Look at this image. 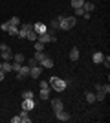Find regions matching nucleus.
I'll return each instance as SVG.
<instances>
[{
  "mask_svg": "<svg viewBox=\"0 0 110 123\" xmlns=\"http://www.w3.org/2000/svg\"><path fill=\"white\" fill-rule=\"evenodd\" d=\"M75 22H77V18H75V17H66V15H61V17H59V30L68 31V30H72L73 26H75Z\"/></svg>",
  "mask_w": 110,
  "mask_h": 123,
  "instance_id": "obj_1",
  "label": "nucleus"
},
{
  "mask_svg": "<svg viewBox=\"0 0 110 123\" xmlns=\"http://www.w3.org/2000/svg\"><path fill=\"white\" fill-rule=\"evenodd\" d=\"M68 86L66 85V81L64 79H61V77H50V88H53V90H57V92H63L64 88Z\"/></svg>",
  "mask_w": 110,
  "mask_h": 123,
  "instance_id": "obj_2",
  "label": "nucleus"
},
{
  "mask_svg": "<svg viewBox=\"0 0 110 123\" xmlns=\"http://www.w3.org/2000/svg\"><path fill=\"white\" fill-rule=\"evenodd\" d=\"M37 41H41L42 44H48V42H55V41H57V37H55V35H50V33L46 31V33H41V35L37 37Z\"/></svg>",
  "mask_w": 110,
  "mask_h": 123,
  "instance_id": "obj_3",
  "label": "nucleus"
},
{
  "mask_svg": "<svg viewBox=\"0 0 110 123\" xmlns=\"http://www.w3.org/2000/svg\"><path fill=\"white\" fill-rule=\"evenodd\" d=\"M28 75H29V66H28V64H20L18 72H17V79L22 81V79H26Z\"/></svg>",
  "mask_w": 110,
  "mask_h": 123,
  "instance_id": "obj_4",
  "label": "nucleus"
},
{
  "mask_svg": "<svg viewBox=\"0 0 110 123\" xmlns=\"http://www.w3.org/2000/svg\"><path fill=\"white\" fill-rule=\"evenodd\" d=\"M22 108H24V110H28V112H29V110H33V108H35V99H33V98L22 99Z\"/></svg>",
  "mask_w": 110,
  "mask_h": 123,
  "instance_id": "obj_5",
  "label": "nucleus"
},
{
  "mask_svg": "<svg viewBox=\"0 0 110 123\" xmlns=\"http://www.w3.org/2000/svg\"><path fill=\"white\" fill-rule=\"evenodd\" d=\"M31 28H33L31 24H22V26H20V30H18V35H17V37H18V39H26L28 31L31 30Z\"/></svg>",
  "mask_w": 110,
  "mask_h": 123,
  "instance_id": "obj_6",
  "label": "nucleus"
},
{
  "mask_svg": "<svg viewBox=\"0 0 110 123\" xmlns=\"http://www.w3.org/2000/svg\"><path fill=\"white\" fill-rule=\"evenodd\" d=\"M41 74H42V66H41V64H37V66H31V68H29V75H31L33 79H39V77H41Z\"/></svg>",
  "mask_w": 110,
  "mask_h": 123,
  "instance_id": "obj_7",
  "label": "nucleus"
},
{
  "mask_svg": "<svg viewBox=\"0 0 110 123\" xmlns=\"http://www.w3.org/2000/svg\"><path fill=\"white\" fill-rule=\"evenodd\" d=\"M55 118H57L59 121H70L72 116H70L68 112H64V110H59V112H55Z\"/></svg>",
  "mask_w": 110,
  "mask_h": 123,
  "instance_id": "obj_8",
  "label": "nucleus"
},
{
  "mask_svg": "<svg viewBox=\"0 0 110 123\" xmlns=\"http://www.w3.org/2000/svg\"><path fill=\"white\" fill-rule=\"evenodd\" d=\"M33 30L37 31V35H41V33H46L48 31V26L42 24V22H37V24H33Z\"/></svg>",
  "mask_w": 110,
  "mask_h": 123,
  "instance_id": "obj_9",
  "label": "nucleus"
},
{
  "mask_svg": "<svg viewBox=\"0 0 110 123\" xmlns=\"http://www.w3.org/2000/svg\"><path fill=\"white\" fill-rule=\"evenodd\" d=\"M52 107H53V112H59V110H64V105L61 99H53L52 101Z\"/></svg>",
  "mask_w": 110,
  "mask_h": 123,
  "instance_id": "obj_10",
  "label": "nucleus"
},
{
  "mask_svg": "<svg viewBox=\"0 0 110 123\" xmlns=\"http://www.w3.org/2000/svg\"><path fill=\"white\" fill-rule=\"evenodd\" d=\"M103 59H105V55H103V51H95L94 55H92V61H94L95 64H101V62H103Z\"/></svg>",
  "mask_w": 110,
  "mask_h": 123,
  "instance_id": "obj_11",
  "label": "nucleus"
},
{
  "mask_svg": "<svg viewBox=\"0 0 110 123\" xmlns=\"http://www.w3.org/2000/svg\"><path fill=\"white\" fill-rule=\"evenodd\" d=\"M83 9L86 11V13H92V11L95 9V6H94V2H90V0H84V4H83Z\"/></svg>",
  "mask_w": 110,
  "mask_h": 123,
  "instance_id": "obj_12",
  "label": "nucleus"
},
{
  "mask_svg": "<svg viewBox=\"0 0 110 123\" xmlns=\"http://www.w3.org/2000/svg\"><path fill=\"white\" fill-rule=\"evenodd\" d=\"M41 66H42V68H53V61L46 55V57H44V59L41 61Z\"/></svg>",
  "mask_w": 110,
  "mask_h": 123,
  "instance_id": "obj_13",
  "label": "nucleus"
},
{
  "mask_svg": "<svg viewBox=\"0 0 110 123\" xmlns=\"http://www.w3.org/2000/svg\"><path fill=\"white\" fill-rule=\"evenodd\" d=\"M2 51V59H4V61H11V59H13V51L9 50V48H7V50H0Z\"/></svg>",
  "mask_w": 110,
  "mask_h": 123,
  "instance_id": "obj_14",
  "label": "nucleus"
},
{
  "mask_svg": "<svg viewBox=\"0 0 110 123\" xmlns=\"http://www.w3.org/2000/svg\"><path fill=\"white\" fill-rule=\"evenodd\" d=\"M18 116H20V121H22V123H31V118L28 116V110H24V108H22V112L18 114Z\"/></svg>",
  "mask_w": 110,
  "mask_h": 123,
  "instance_id": "obj_15",
  "label": "nucleus"
},
{
  "mask_svg": "<svg viewBox=\"0 0 110 123\" xmlns=\"http://www.w3.org/2000/svg\"><path fill=\"white\" fill-rule=\"evenodd\" d=\"M77 59H79V50H77V46H73L70 50V61H77Z\"/></svg>",
  "mask_w": 110,
  "mask_h": 123,
  "instance_id": "obj_16",
  "label": "nucleus"
},
{
  "mask_svg": "<svg viewBox=\"0 0 110 123\" xmlns=\"http://www.w3.org/2000/svg\"><path fill=\"white\" fill-rule=\"evenodd\" d=\"M7 33L13 35V37H17V35H18V26H9V24H7Z\"/></svg>",
  "mask_w": 110,
  "mask_h": 123,
  "instance_id": "obj_17",
  "label": "nucleus"
},
{
  "mask_svg": "<svg viewBox=\"0 0 110 123\" xmlns=\"http://www.w3.org/2000/svg\"><path fill=\"white\" fill-rule=\"evenodd\" d=\"M37 37H39V35H37V31H35V30H33V28H31V30L28 31L26 39H29V41H33V42H35V41H37Z\"/></svg>",
  "mask_w": 110,
  "mask_h": 123,
  "instance_id": "obj_18",
  "label": "nucleus"
},
{
  "mask_svg": "<svg viewBox=\"0 0 110 123\" xmlns=\"http://www.w3.org/2000/svg\"><path fill=\"white\" fill-rule=\"evenodd\" d=\"M105 96H106V94L103 92L101 88H97V92H95V101H103V99H105Z\"/></svg>",
  "mask_w": 110,
  "mask_h": 123,
  "instance_id": "obj_19",
  "label": "nucleus"
},
{
  "mask_svg": "<svg viewBox=\"0 0 110 123\" xmlns=\"http://www.w3.org/2000/svg\"><path fill=\"white\" fill-rule=\"evenodd\" d=\"M2 70H4V72H13L11 62H9V61H2Z\"/></svg>",
  "mask_w": 110,
  "mask_h": 123,
  "instance_id": "obj_20",
  "label": "nucleus"
},
{
  "mask_svg": "<svg viewBox=\"0 0 110 123\" xmlns=\"http://www.w3.org/2000/svg\"><path fill=\"white\" fill-rule=\"evenodd\" d=\"M7 24L9 26H20V18L18 17H11L9 20H7Z\"/></svg>",
  "mask_w": 110,
  "mask_h": 123,
  "instance_id": "obj_21",
  "label": "nucleus"
},
{
  "mask_svg": "<svg viewBox=\"0 0 110 123\" xmlns=\"http://www.w3.org/2000/svg\"><path fill=\"white\" fill-rule=\"evenodd\" d=\"M13 61L22 64V62H24V55H22V53H13Z\"/></svg>",
  "mask_w": 110,
  "mask_h": 123,
  "instance_id": "obj_22",
  "label": "nucleus"
},
{
  "mask_svg": "<svg viewBox=\"0 0 110 123\" xmlns=\"http://www.w3.org/2000/svg\"><path fill=\"white\" fill-rule=\"evenodd\" d=\"M37 59V62H39V64H41V61L42 59H44V57H46V53H44V51H35V55H33Z\"/></svg>",
  "mask_w": 110,
  "mask_h": 123,
  "instance_id": "obj_23",
  "label": "nucleus"
},
{
  "mask_svg": "<svg viewBox=\"0 0 110 123\" xmlns=\"http://www.w3.org/2000/svg\"><path fill=\"white\" fill-rule=\"evenodd\" d=\"M84 0H72V7L73 9H77V7H83Z\"/></svg>",
  "mask_w": 110,
  "mask_h": 123,
  "instance_id": "obj_24",
  "label": "nucleus"
},
{
  "mask_svg": "<svg viewBox=\"0 0 110 123\" xmlns=\"http://www.w3.org/2000/svg\"><path fill=\"white\" fill-rule=\"evenodd\" d=\"M50 98V88H42L41 90V99H48Z\"/></svg>",
  "mask_w": 110,
  "mask_h": 123,
  "instance_id": "obj_25",
  "label": "nucleus"
},
{
  "mask_svg": "<svg viewBox=\"0 0 110 123\" xmlns=\"http://www.w3.org/2000/svg\"><path fill=\"white\" fill-rule=\"evenodd\" d=\"M86 101H88V103H95V94L86 92Z\"/></svg>",
  "mask_w": 110,
  "mask_h": 123,
  "instance_id": "obj_26",
  "label": "nucleus"
},
{
  "mask_svg": "<svg viewBox=\"0 0 110 123\" xmlns=\"http://www.w3.org/2000/svg\"><path fill=\"white\" fill-rule=\"evenodd\" d=\"M35 50L37 51H44V44L41 41H35Z\"/></svg>",
  "mask_w": 110,
  "mask_h": 123,
  "instance_id": "obj_27",
  "label": "nucleus"
},
{
  "mask_svg": "<svg viewBox=\"0 0 110 123\" xmlns=\"http://www.w3.org/2000/svg\"><path fill=\"white\" fill-rule=\"evenodd\" d=\"M28 98H33V92H31V90H26V92H22V99H28Z\"/></svg>",
  "mask_w": 110,
  "mask_h": 123,
  "instance_id": "obj_28",
  "label": "nucleus"
},
{
  "mask_svg": "<svg viewBox=\"0 0 110 123\" xmlns=\"http://www.w3.org/2000/svg\"><path fill=\"white\" fill-rule=\"evenodd\" d=\"M101 90H103L105 94H110V85L108 83H106V85H101Z\"/></svg>",
  "mask_w": 110,
  "mask_h": 123,
  "instance_id": "obj_29",
  "label": "nucleus"
},
{
  "mask_svg": "<svg viewBox=\"0 0 110 123\" xmlns=\"http://www.w3.org/2000/svg\"><path fill=\"white\" fill-rule=\"evenodd\" d=\"M52 30H59V18H53L52 20Z\"/></svg>",
  "mask_w": 110,
  "mask_h": 123,
  "instance_id": "obj_30",
  "label": "nucleus"
},
{
  "mask_svg": "<svg viewBox=\"0 0 110 123\" xmlns=\"http://www.w3.org/2000/svg\"><path fill=\"white\" fill-rule=\"evenodd\" d=\"M37 64H39V62H37V59H35V57L28 61V66H29V68H31V66H37Z\"/></svg>",
  "mask_w": 110,
  "mask_h": 123,
  "instance_id": "obj_31",
  "label": "nucleus"
},
{
  "mask_svg": "<svg viewBox=\"0 0 110 123\" xmlns=\"http://www.w3.org/2000/svg\"><path fill=\"white\" fill-rule=\"evenodd\" d=\"M11 68H13V72H18V68H20V64H18V62H13V64H11Z\"/></svg>",
  "mask_w": 110,
  "mask_h": 123,
  "instance_id": "obj_32",
  "label": "nucleus"
},
{
  "mask_svg": "<svg viewBox=\"0 0 110 123\" xmlns=\"http://www.w3.org/2000/svg\"><path fill=\"white\" fill-rule=\"evenodd\" d=\"M84 13H86V11H84L83 7H77V9H75V15H84Z\"/></svg>",
  "mask_w": 110,
  "mask_h": 123,
  "instance_id": "obj_33",
  "label": "nucleus"
},
{
  "mask_svg": "<svg viewBox=\"0 0 110 123\" xmlns=\"http://www.w3.org/2000/svg\"><path fill=\"white\" fill-rule=\"evenodd\" d=\"M103 64H105L106 68L110 66V57H105V59H103Z\"/></svg>",
  "mask_w": 110,
  "mask_h": 123,
  "instance_id": "obj_34",
  "label": "nucleus"
},
{
  "mask_svg": "<svg viewBox=\"0 0 110 123\" xmlns=\"http://www.w3.org/2000/svg\"><path fill=\"white\" fill-rule=\"evenodd\" d=\"M42 88H50V85H48V81H41V90Z\"/></svg>",
  "mask_w": 110,
  "mask_h": 123,
  "instance_id": "obj_35",
  "label": "nucleus"
},
{
  "mask_svg": "<svg viewBox=\"0 0 110 123\" xmlns=\"http://www.w3.org/2000/svg\"><path fill=\"white\" fill-rule=\"evenodd\" d=\"M11 123H20V116H15V118H11Z\"/></svg>",
  "mask_w": 110,
  "mask_h": 123,
  "instance_id": "obj_36",
  "label": "nucleus"
},
{
  "mask_svg": "<svg viewBox=\"0 0 110 123\" xmlns=\"http://www.w3.org/2000/svg\"><path fill=\"white\" fill-rule=\"evenodd\" d=\"M7 48H9V46H7L6 42H0V50H7Z\"/></svg>",
  "mask_w": 110,
  "mask_h": 123,
  "instance_id": "obj_37",
  "label": "nucleus"
},
{
  "mask_svg": "<svg viewBox=\"0 0 110 123\" xmlns=\"http://www.w3.org/2000/svg\"><path fill=\"white\" fill-rule=\"evenodd\" d=\"M0 30H2V31H7V22H4V24L0 26Z\"/></svg>",
  "mask_w": 110,
  "mask_h": 123,
  "instance_id": "obj_38",
  "label": "nucleus"
},
{
  "mask_svg": "<svg viewBox=\"0 0 110 123\" xmlns=\"http://www.w3.org/2000/svg\"><path fill=\"white\" fill-rule=\"evenodd\" d=\"M4 77H6V72H4V70H0V81H4Z\"/></svg>",
  "mask_w": 110,
  "mask_h": 123,
  "instance_id": "obj_39",
  "label": "nucleus"
},
{
  "mask_svg": "<svg viewBox=\"0 0 110 123\" xmlns=\"http://www.w3.org/2000/svg\"><path fill=\"white\" fill-rule=\"evenodd\" d=\"M0 70H2V61H0Z\"/></svg>",
  "mask_w": 110,
  "mask_h": 123,
  "instance_id": "obj_40",
  "label": "nucleus"
},
{
  "mask_svg": "<svg viewBox=\"0 0 110 123\" xmlns=\"http://www.w3.org/2000/svg\"><path fill=\"white\" fill-rule=\"evenodd\" d=\"M90 2H94V0H90Z\"/></svg>",
  "mask_w": 110,
  "mask_h": 123,
  "instance_id": "obj_41",
  "label": "nucleus"
}]
</instances>
